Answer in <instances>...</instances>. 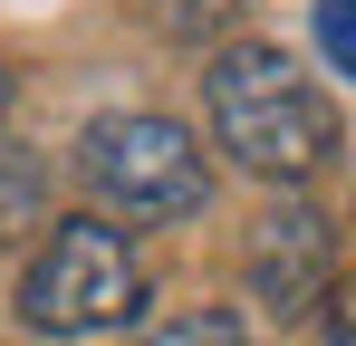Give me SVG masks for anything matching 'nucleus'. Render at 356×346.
<instances>
[{"mask_svg":"<svg viewBox=\"0 0 356 346\" xmlns=\"http://www.w3.org/2000/svg\"><path fill=\"white\" fill-rule=\"evenodd\" d=\"M241 279L270 318H308L327 308V279H337V231L318 202H270L250 222V250H241Z\"/></svg>","mask_w":356,"mask_h":346,"instance_id":"20e7f679","label":"nucleus"},{"mask_svg":"<svg viewBox=\"0 0 356 346\" xmlns=\"http://www.w3.org/2000/svg\"><path fill=\"white\" fill-rule=\"evenodd\" d=\"M154 19H164V39L202 49V39H222V29L241 19V0H154Z\"/></svg>","mask_w":356,"mask_h":346,"instance_id":"423d86ee","label":"nucleus"},{"mask_svg":"<svg viewBox=\"0 0 356 346\" xmlns=\"http://www.w3.org/2000/svg\"><path fill=\"white\" fill-rule=\"evenodd\" d=\"M145 308V260H135V240L116 222H97V212H77L39 240V260L19 270V318L39 327V337H106Z\"/></svg>","mask_w":356,"mask_h":346,"instance_id":"7ed1b4c3","label":"nucleus"},{"mask_svg":"<svg viewBox=\"0 0 356 346\" xmlns=\"http://www.w3.org/2000/svg\"><path fill=\"white\" fill-rule=\"evenodd\" d=\"M0 115H10V77H0Z\"/></svg>","mask_w":356,"mask_h":346,"instance_id":"6e6552de","label":"nucleus"},{"mask_svg":"<svg viewBox=\"0 0 356 346\" xmlns=\"http://www.w3.org/2000/svg\"><path fill=\"white\" fill-rule=\"evenodd\" d=\"M318 49H327L337 77L356 67V0H318Z\"/></svg>","mask_w":356,"mask_h":346,"instance_id":"0eeeda50","label":"nucleus"},{"mask_svg":"<svg viewBox=\"0 0 356 346\" xmlns=\"http://www.w3.org/2000/svg\"><path fill=\"white\" fill-rule=\"evenodd\" d=\"M125 346H250L241 337V318H222V308H193V318H164V327H145V337Z\"/></svg>","mask_w":356,"mask_h":346,"instance_id":"39448f33","label":"nucleus"},{"mask_svg":"<svg viewBox=\"0 0 356 346\" xmlns=\"http://www.w3.org/2000/svg\"><path fill=\"white\" fill-rule=\"evenodd\" d=\"M202 125L260 183H308L337 154V115L318 97V77H298V58L280 39H241L202 67Z\"/></svg>","mask_w":356,"mask_h":346,"instance_id":"f257e3e1","label":"nucleus"},{"mask_svg":"<svg viewBox=\"0 0 356 346\" xmlns=\"http://www.w3.org/2000/svg\"><path fill=\"white\" fill-rule=\"evenodd\" d=\"M77 183L97 202V222H193L212 173H202V145L183 135L174 115H97L77 135Z\"/></svg>","mask_w":356,"mask_h":346,"instance_id":"f03ea898","label":"nucleus"}]
</instances>
